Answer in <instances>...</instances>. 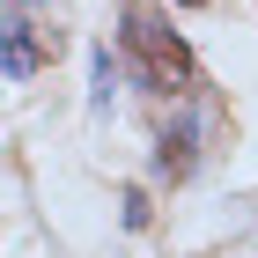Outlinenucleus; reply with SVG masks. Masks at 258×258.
Wrapping results in <instances>:
<instances>
[{"mask_svg":"<svg viewBox=\"0 0 258 258\" xmlns=\"http://www.w3.org/2000/svg\"><path fill=\"white\" fill-rule=\"evenodd\" d=\"M118 44H125V59H133L140 89H155V96H192L199 59H192V44H184V30H170L162 8H125L118 15Z\"/></svg>","mask_w":258,"mask_h":258,"instance_id":"1","label":"nucleus"},{"mask_svg":"<svg viewBox=\"0 0 258 258\" xmlns=\"http://www.w3.org/2000/svg\"><path fill=\"white\" fill-rule=\"evenodd\" d=\"M52 52H59L52 15H8L0 8V74L8 81H30L37 67H52Z\"/></svg>","mask_w":258,"mask_h":258,"instance_id":"2","label":"nucleus"},{"mask_svg":"<svg viewBox=\"0 0 258 258\" xmlns=\"http://www.w3.org/2000/svg\"><path fill=\"white\" fill-rule=\"evenodd\" d=\"M192 155H199V118L184 111V118H177L170 133L155 140V177H170V184H177L184 170H192Z\"/></svg>","mask_w":258,"mask_h":258,"instance_id":"3","label":"nucleus"},{"mask_svg":"<svg viewBox=\"0 0 258 258\" xmlns=\"http://www.w3.org/2000/svg\"><path fill=\"white\" fill-rule=\"evenodd\" d=\"M89 67H96V96H89V103H96V111H103V103H111V52H96V59H89Z\"/></svg>","mask_w":258,"mask_h":258,"instance_id":"4","label":"nucleus"},{"mask_svg":"<svg viewBox=\"0 0 258 258\" xmlns=\"http://www.w3.org/2000/svg\"><path fill=\"white\" fill-rule=\"evenodd\" d=\"M0 8H8V15H52L59 0H0Z\"/></svg>","mask_w":258,"mask_h":258,"instance_id":"5","label":"nucleus"},{"mask_svg":"<svg viewBox=\"0 0 258 258\" xmlns=\"http://www.w3.org/2000/svg\"><path fill=\"white\" fill-rule=\"evenodd\" d=\"M177 8H207V0H177Z\"/></svg>","mask_w":258,"mask_h":258,"instance_id":"6","label":"nucleus"}]
</instances>
